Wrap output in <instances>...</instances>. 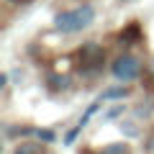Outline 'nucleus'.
<instances>
[{
  "label": "nucleus",
  "instance_id": "1",
  "mask_svg": "<svg viewBox=\"0 0 154 154\" xmlns=\"http://www.w3.org/2000/svg\"><path fill=\"white\" fill-rule=\"evenodd\" d=\"M95 21V8L93 5H77L72 11H64L54 18V28L62 33H75V31H82L88 28L90 23Z\"/></svg>",
  "mask_w": 154,
  "mask_h": 154
},
{
  "label": "nucleus",
  "instance_id": "3",
  "mask_svg": "<svg viewBox=\"0 0 154 154\" xmlns=\"http://www.w3.org/2000/svg\"><path fill=\"white\" fill-rule=\"evenodd\" d=\"M80 57H82V64L95 67V64H100V62H103V49H100L95 41H90V44H85V46H82Z\"/></svg>",
  "mask_w": 154,
  "mask_h": 154
},
{
  "label": "nucleus",
  "instance_id": "8",
  "mask_svg": "<svg viewBox=\"0 0 154 154\" xmlns=\"http://www.w3.org/2000/svg\"><path fill=\"white\" fill-rule=\"evenodd\" d=\"M82 128H85V126H75V128H72V131H69V134H67V136H64V144H67V146H69V144H72V141H75V139H77V134L82 131Z\"/></svg>",
  "mask_w": 154,
  "mask_h": 154
},
{
  "label": "nucleus",
  "instance_id": "10",
  "mask_svg": "<svg viewBox=\"0 0 154 154\" xmlns=\"http://www.w3.org/2000/svg\"><path fill=\"white\" fill-rule=\"evenodd\" d=\"M121 113H123V105H118V108L108 110V113H105V118H116V116H121Z\"/></svg>",
  "mask_w": 154,
  "mask_h": 154
},
{
  "label": "nucleus",
  "instance_id": "4",
  "mask_svg": "<svg viewBox=\"0 0 154 154\" xmlns=\"http://www.w3.org/2000/svg\"><path fill=\"white\" fill-rule=\"evenodd\" d=\"M128 95V88H123V85H116V88H108L103 90V95H100V100H121Z\"/></svg>",
  "mask_w": 154,
  "mask_h": 154
},
{
  "label": "nucleus",
  "instance_id": "2",
  "mask_svg": "<svg viewBox=\"0 0 154 154\" xmlns=\"http://www.w3.org/2000/svg\"><path fill=\"white\" fill-rule=\"evenodd\" d=\"M113 77L116 80H121V82H131V80H136L139 75H141V62L136 59V57L131 54H121L118 59L113 62Z\"/></svg>",
  "mask_w": 154,
  "mask_h": 154
},
{
  "label": "nucleus",
  "instance_id": "13",
  "mask_svg": "<svg viewBox=\"0 0 154 154\" xmlns=\"http://www.w3.org/2000/svg\"><path fill=\"white\" fill-rule=\"evenodd\" d=\"M149 69H152V75H154V62H152V67H149Z\"/></svg>",
  "mask_w": 154,
  "mask_h": 154
},
{
  "label": "nucleus",
  "instance_id": "12",
  "mask_svg": "<svg viewBox=\"0 0 154 154\" xmlns=\"http://www.w3.org/2000/svg\"><path fill=\"white\" fill-rule=\"evenodd\" d=\"M146 152H154V134L146 139Z\"/></svg>",
  "mask_w": 154,
  "mask_h": 154
},
{
  "label": "nucleus",
  "instance_id": "7",
  "mask_svg": "<svg viewBox=\"0 0 154 154\" xmlns=\"http://www.w3.org/2000/svg\"><path fill=\"white\" fill-rule=\"evenodd\" d=\"M103 154H128V146L126 144H108L103 149Z\"/></svg>",
  "mask_w": 154,
  "mask_h": 154
},
{
  "label": "nucleus",
  "instance_id": "5",
  "mask_svg": "<svg viewBox=\"0 0 154 154\" xmlns=\"http://www.w3.org/2000/svg\"><path fill=\"white\" fill-rule=\"evenodd\" d=\"M13 154H44L41 144H18Z\"/></svg>",
  "mask_w": 154,
  "mask_h": 154
},
{
  "label": "nucleus",
  "instance_id": "11",
  "mask_svg": "<svg viewBox=\"0 0 154 154\" xmlns=\"http://www.w3.org/2000/svg\"><path fill=\"white\" fill-rule=\"evenodd\" d=\"M121 128H126V134H128V136H136V128H134L131 126V123H123V126Z\"/></svg>",
  "mask_w": 154,
  "mask_h": 154
},
{
  "label": "nucleus",
  "instance_id": "6",
  "mask_svg": "<svg viewBox=\"0 0 154 154\" xmlns=\"http://www.w3.org/2000/svg\"><path fill=\"white\" fill-rule=\"evenodd\" d=\"M100 103H103V100H95L93 105H88V110H85V113H82V118H80V126H85V123H88L90 118H93V116L98 113V108H100Z\"/></svg>",
  "mask_w": 154,
  "mask_h": 154
},
{
  "label": "nucleus",
  "instance_id": "9",
  "mask_svg": "<svg viewBox=\"0 0 154 154\" xmlns=\"http://www.w3.org/2000/svg\"><path fill=\"white\" fill-rule=\"evenodd\" d=\"M41 141H54V131H36Z\"/></svg>",
  "mask_w": 154,
  "mask_h": 154
}]
</instances>
